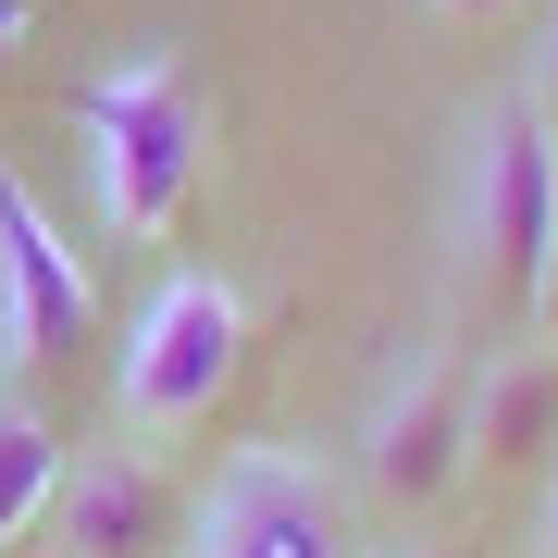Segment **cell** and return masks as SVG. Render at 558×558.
Segmentation results:
<instances>
[{"label":"cell","instance_id":"cell-1","mask_svg":"<svg viewBox=\"0 0 558 558\" xmlns=\"http://www.w3.org/2000/svg\"><path fill=\"white\" fill-rule=\"evenodd\" d=\"M75 137H87V211H100L112 248H161L199 199V161H211V112L186 87L174 50H137L112 62L100 87L75 100Z\"/></svg>","mask_w":558,"mask_h":558},{"label":"cell","instance_id":"cell-2","mask_svg":"<svg viewBox=\"0 0 558 558\" xmlns=\"http://www.w3.org/2000/svg\"><path fill=\"white\" fill-rule=\"evenodd\" d=\"M236 360H248V299L223 274H161L137 336L112 348L124 447H161V435H186V422H211L223 385H236Z\"/></svg>","mask_w":558,"mask_h":558},{"label":"cell","instance_id":"cell-3","mask_svg":"<svg viewBox=\"0 0 558 558\" xmlns=\"http://www.w3.org/2000/svg\"><path fill=\"white\" fill-rule=\"evenodd\" d=\"M459 248H472V286H497L509 311H534V274H546V248H558V124L521 100V87L472 112Z\"/></svg>","mask_w":558,"mask_h":558},{"label":"cell","instance_id":"cell-4","mask_svg":"<svg viewBox=\"0 0 558 558\" xmlns=\"http://www.w3.org/2000/svg\"><path fill=\"white\" fill-rule=\"evenodd\" d=\"M360 484L398 521H435L472 484V373L447 348H410V373L373 398V422H360Z\"/></svg>","mask_w":558,"mask_h":558},{"label":"cell","instance_id":"cell-5","mask_svg":"<svg viewBox=\"0 0 558 558\" xmlns=\"http://www.w3.org/2000/svg\"><path fill=\"white\" fill-rule=\"evenodd\" d=\"M186 558H348L336 484L311 447H236L211 497L186 509Z\"/></svg>","mask_w":558,"mask_h":558},{"label":"cell","instance_id":"cell-6","mask_svg":"<svg viewBox=\"0 0 558 558\" xmlns=\"http://www.w3.org/2000/svg\"><path fill=\"white\" fill-rule=\"evenodd\" d=\"M87 336H100V299H87L75 248L50 236L38 186L0 174V373H75Z\"/></svg>","mask_w":558,"mask_h":558},{"label":"cell","instance_id":"cell-7","mask_svg":"<svg viewBox=\"0 0 558 558\" xmlns=\"http://www.w3.org/2000/svg\"><path fill=\"white\" fill-rule=\"evenodd\" d=\"M186 546V509L161 484L149 447H87L62 459L50 484V558H174Z\"/></svg>","mask_w":558,"mask_h":558},{"label":"cell","instance_id":"cell-8","mask_svg":"<svg viewBox=\"0 0 558 558\" xmlns=\"http://www.w3.org/2000/svg\"><path fill=\"white\" fill-rule=\"evenodd\" d=\"M472 472H558V348H497L472 373Z\"/></svg>","mask_w":558,"mask_h":558},{"label":"cell","instance_id":"cell-9","mask_svg":"<svg viewBox=\"0 0 558 558\" xmlns=\"http://www.w3.org/2000/svg\"><path fill=\"white\" fill-rule=\"evenodd\" d=\"M50 484H62V435H50V410L0 373V546H13L25 521H50Z\"/></svg>","mask_w":558,"mask_h":558},{"label":"cell","instance_id":"cell-10","mask_svg":"<svg viewBox=\"0 0 558 558\" xmlns=\"http://www.w3.org/2000/svg\"><path fill=\"white\" fill-rule=\"evenodd\" d=\"M521 100H534V112L558 124V25H546V50H534V75H521Z\"/></svg>","mask_w":558,"mask_h":558},{"label":"cell","instance_id":"cell-11","mask_svg":"<svg viewBox=\"0 0 558 558\" xmlns=\"http://www.w3.org/2000/svg\"><path fill=\"white\" fill-rule=\"evenodd\" d=\"M521 323H534V348H558V248H546V274H534V311H521Z\"/></svg>","mask_w":558,"mask_h":558},{"label":"cell","instance_id":"cell-12","mask_svg":"<svg viewBox=\"0 0 558 558\" xmlns=\"http://www.w3.org/2000/svg\"><path fill=\"white\" fill-rule=\"evenodd\" d=\"M435 13H447V25H509L521 0H435Z\"/></svg>","mask_w":558,"mask_h":558},{"label":"cell","instance_id":"cell-13","mask_svg":"<svg viewBox=\"0 0 558 558\" xmlns=\"http://www.w3.org/2000/svg\"><path fill=\"white\" fill-rule=\"evenodd\" d=\"M546 558H558V472H546Z\"/></svg>","mask_w":558,"mask_h":558},{"label":"cell","instance_id":"cell-14","mask_svg":"<svg viewBox=\"0 0 558 558\" xmlns=\"http://www.w3.org/2000/svg\"><path fill=\"white\" fill-rule=\"evenodd\" d=\"M410 558H459V546H410Z\"/></svg>","mask_w":558,"mask_h":558}]
</instances>
